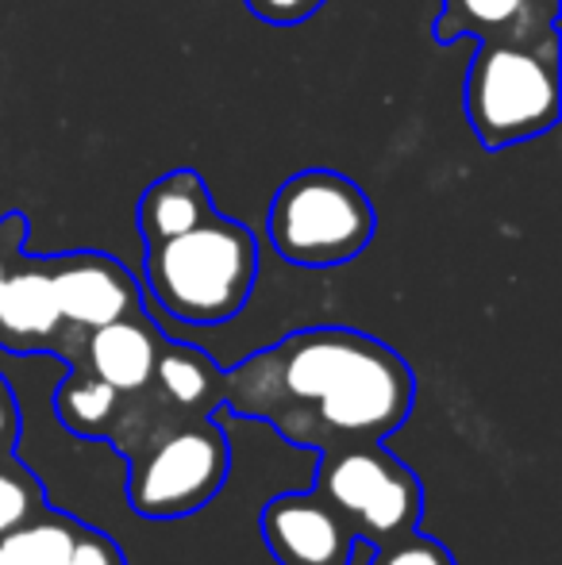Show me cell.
I'll use <instances>...</instances> for the list:
<instances>
[{
	"label": "cell",
	"instance_id": "6da1fadb",
	"mask_svg": "<svg viewBox=\"0 0 562 565\" xmlns=\"http://www.w3.org/2000/svg\"><path fill=\"white\" fill-rule=\"evenodd\" d=\"M413 404L416 377L405 358L351 328L293 331L220 381V408L316 454L385 443Z\"/></svg>",
	"mask_w": 562,
	"mask_h": 565
},
{
	"label": "cell",
	"instance_id": "7a4b0ae2",
	"mask_svg": "<svg viewBox=\"0 0 562 565\" xmlns=\"http://www.w3.org/2000/svg\"><path fill=\"white\" fill-rule=\"evenodd\" d=\"M258 277V243L240 220L212 212L181 235L147 243L142 281L166 316L216 328L247 308Z\"/></svg>",
	"mask_w": 562,
	"mask_h": 565
},
{
	"label": "cell",
	"instance_id": "3957f363",
	"mask_svg": "<svg viewBox=\"0 0 562 565\" xmlns=\"http://www.w3.org/2000/svg\"><path fill=\"white\" fill-rule=\"evenodd\" d=\"M463 105L486 150L540 139L559 124V31L486 39L466 70Z\"/></svg>",
	"mask_w": 562,
	"mask_h": 565
},
{
	"label": "cell",
	"instance_id": "277c9868",
	"mask_svg": "<svg viewBox=\"0 0 562 565\" xmlns=\"http://www.w3.org/2000/svg\"><path fill=\"white\" fill-rule=\"evenodd\" d=\"M128 504L142 520H181L212 504L232 469V443L212 416L162 412L131 443Z\"/></svg>",
	"mask_w": 562,
	"mask_h": 565
},
{
	"label": "cell",
	"instance_id": "5b68a950",
	"mask_svg": "<svg viewBox=\"0 0 562 565\" xmlns=\"http://www.w3.org/2000/svg\"><path fill=\"white\" fill-rule=\"evenodd\" d=\"M378 227L374 204L336 170L293 173L274 193L266 212V235L278 258L300 269H331L359 258Z\"/></svg>",
	"mask_w": 562,
	"mask_h": 565
},
{
	"label": "cell",
	"instance_id": "8992f818",
	"mask_svg": "<svg viewBox=\"0 0 562 565\" xmlns=\"http://www.w3.org/2000/svg\"><path fill=\"white\" fill-rule=\"evenodd\" d=\"M316 492L343 515L351 535L367 546H382L421 527L424 484L405 461L382 443L324 450L316 461Z\"/></svg>",
	"mask_w": 562,
	"mask_h": 565
},
{
	"label": "cell",
	"instance_id": "52a82bcc",
	"mask_svg": "<svg viewBox=\"0 0 562 565\" xmlns=\"http://www.w3.org/2000/svg\"><path fill=\"white\" fill-rule=\"evenodd\" d=\"M258 527L278 565H351L359 546L343 515L316 489L274 497Z\"/></svg>",
	"mask_w": 562,
	"mask_h": 565
},
{
	"label": "cell",
	"instance_id": "ba28073f",
	"mask_svg": "<svg viewBox=\"0 0 562 565\" xmlns=\"http://www.w3.org/2000/svg\"><path fill=\"white\" fill-rule=\"evenodd\" d=\"M54 281V297H59L62 320L70 331L85 335L93 328H105L124 316L142 312L139 285L116 258L100 250H74L46 258Z\"/></svg>",
	"mask_w": 562,
	"mask_h": 565
},
{
	"label": "cell",
	"instance_id": "9c48e42d",
	"mask_svg": "<svg viewBox=\"0 0 562 565\" xmlns=\"http://www.w3.org/2000/svg\"><path fill=\"white\" fill-rule=\"evenodd\" d=\"M59 297H54L51 266L46 258L23 254L15 269L0 285V347L12 354H35V350H59L66 339Z\"/></svg>",
	"mask_w": 562,
	"mask_h": 565
},
{
	"label": "cell",
	"instance_id": "30bf717a",
	"mask_svg": "<svg viewBox=\"0 0 562 565\" xmlns=\"http://www.w3.org/2000/svg\"><path fill=\"white\" fill-rule=\"evenodd\" d=\"M162 335L150 328L147 316H124L105 328H93L82 335V350L70 365H85L93 377L113 385L116 393H139L155 377Z\"/></svg>",
	"mask_w": 562,
	"mask_h": 565
},
{
	"label": "cell",
	"instance_id": "8fae6325",
	"mask_svg": "<svg viewBox=\"0 0 562 565\" xmlns=\"http://www.w3.org/2000/svg\"><path fill=\"white\" fill-rule=\"evenodd\" d=\"M220 381H224V370L204 350L166 339L158 350L150 393L173 416H212L220 408Z\"/></svg>",
	"mask_w": 562,
	"mask_h": 565
},
{
	"label": "cell",
	"instance_id": "7c38bea8",
	"mask_svg": "<svg viewBox=\"0 0 562 565\" xmlns=\"http://www.w3.org/2000/svg\"><path fill=\"white\" fill-rule=\"evenodd\" d=\"M540 28H555L543 20L532 0H443V12L432 23L435 43H458V39H512L532 35Z\"/></svg>",
	"mask_w": 562,
	"mask_h": 565
},
{
	"label": "cell",
	"instance_id": "4fadbf2b",
	"mask_svg": "<svg viewBox=\"0 0 562 565\" xmlns=\"http://www.w3.org/2000/svg\"><path fill=\"white\" fill-rule=\"evenodd\" d=\"M209 185L197 170H173L166 178L150 181V189L139 196V235L142 243L181 235V231L204 224L212 216Z\"/></svg>",
	"mask_w": 562,
	"mask_h": 565
},
{
	"label": "cell",
	"instance_id": "5bb4252c",
	"mask_svg": "<svg viewBox=\"0 0 562 565\" xmlns=\"http://www.w3.org/2000/svg\"><path fill=\"white\" fill-rule=\"evenodd\" d=\"M120 404L124 393H116L113 385L93 377L85 365H74L59 385V393H54V412H59L62 427L82 435V439H108L116 416H120Z\"/></svg>",
	"mask_w": 562,
	"mask_h": 565
},
{
	"label": "cell",
	"instance_id": "9a60e30c",
	"mask_svg": "<svg viewBox=\"0 0 562 565\" xmlns=\"http://www.w3.org/2000/svg\"><path fill=\"white\" fill-rule=\"evenodd\" d=\"M74 535H77V520L46 508L43 515H35L31 523L8 531L0 539L4 565H70Z\"/></svg>",
	"mask_w": 562,
	"mask_h": 565
},
{
	"label": "cell",
	"instance_id": "2e32d148",
	"mask_svg": "<svg viewBox=\"0 0 562 565\" xmlns=\"http://www.w3.org/2000/svg\"><path fill=\"white\" fill-rule=\"evenodd\" d=\"M46 512V492L23 461L0 458V539Z\"/></svg>",
	"mask_w": 562,
	"mask_h": 565
},
{
	"label": "cell",
	"instance_id": "e0dca14e",
	"mask_svg": "<svg viewBox=\"0 0 562 565\" xmlns=\"http://www.w3.org/2000/svg\"><path fill=\"white\" fill-rule=\"evenodd\" d=\"M370 565H455V558L439 539H427L416 527L382 546H370Z\"/></svg>",
	"mask_w": 562,
	"mask_h": 565
},
{
	"label": "cell",
	"instance_id": "ac0fdd59",
	"mask_svg": "<svg viewBox=\"0 0 562 565\" xmlns=\"http://www.w3.org/2000/svg\"><path fill=\"white\" fill-rule=\"evenodd\" d=\"M251 15H258L263 23L274 28H293V23H305L312 12H320L328 0H243Z\"/></svg>",
	"mask_w": 562,
	"mask_h": 565
},
{
	"label": "cell",
	"instance_id": "d6986e66",
	"mask_svg": "<svg viewBox=\"0 0 562 565\" xmlns=\"http://www.w3.org/2000/svg\"><path fill=\"white\" fill-rule=\"evenodd\" d=\"M70 565H124V558L105 531H93V527H85V523H77Z\"/></svg>",
	"mask_w": 562,
	"mask_h": 565
},
{
	"label": "cell",
	"instance_id": "ffe728a7",
	"mask_svg": "<svg viewBox=\"0 0 562 565\" xmlns=\"http://www.w3.org/2000/svg\"><path fill=\"white\" fill-rule=\"evenodd\" d=\"M23 238H28V220H23V212H8V216L0 220V285H4V277L15 269V262L23 258Z\"/></svg>",
	"mask_w": 562,
	"mask_h": 565
},
{
	"label": "cell",
	"instance_id": "44dd1931",
	"mask_svg": "<svg viewBox=\"0 0 562 565\" xmlns=\"http://www.w3.org/2000/svg\"><path fill=\"white\" fill-rule=\"evenodd\" d=\"M20 404H15V393L12 385L4 381V373H0V458H12L15 454V443H20Z\"/></svg>",
	"mask_w": 562,
	"mask_h": 565
},
{
	"label": "cell",
	"instance_id": "7402d4cb",
	"mask_svg": "<svg viewBox=\"0 0 562 565\" xmlns=\"http://www.w3.org/2000/svg\"><path fill=\"white\" fill-rule=\"evenodd\" d=\"M532 8L543 15V20H555L559 15V0H532Z\"/></svg>",
	"mask_w": 562,
	"mask_h": 565
},
{
	"label": "cell",
	"instance_id": "603a6c76",
	"mask_svg": "<svg viewBox=\"0 0 562 565\" xmlns=\"http://www.w3.org/2000/svg\"><path fill=\"white\" fill-rule=\"evenodd\" d=\"M0 565H4V551H0Z\"/></svg>",
	"mask_w": 562,
	"mask_h": 565
}]
</instances>
